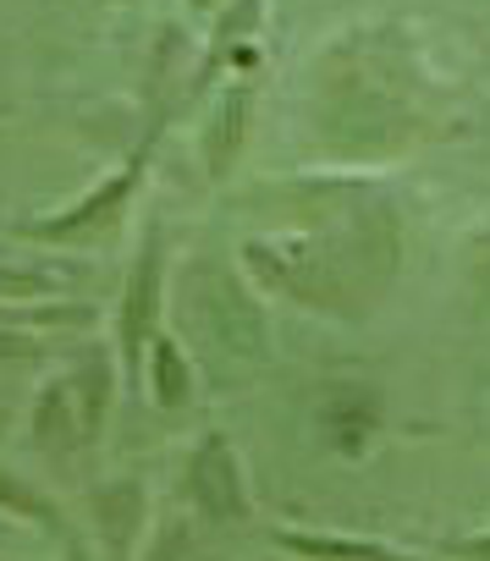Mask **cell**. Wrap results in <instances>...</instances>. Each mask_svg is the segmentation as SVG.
I'll list each match as a JSON object with an SVG mask.
<instances>
[{
    "mask_svg": "<svg viewBox=\"0 0 490 561\" xmlns=\"http://www.w3.org/2000/svg\"><path fill=\"white\" fill-rule=\"evenodd\" d=\"M254 23H260V0H242V7H231V12L220 18V28H215V56H209V61H220L237 39H249Z\"/></svg>",
    "mask_w": 490,
    "mask_h": 561,
    "instance_id": "cell-11",
    "label": "cell"
},
{
    "mask_svg": "<svg viewBox=\"0 0 490 561\" xmlns=\"http://www.w3.org/2000/svg\"><path fill=\"white\" fill-rule=\"evenodd\" d=\"M0 506H7V512H23V517H34V523H45V528H61L56 512H50V501H45L39 490H29L18 473H7V468H0Z\"/></svg>",
    "mask_w": 490,
    "mask_h": 561,
    "instance_id": "cell-9",
    "label": "cell"
},
{
    "mask_svg": "<svg viewBox=\"0 0 490 561\" xmlns=\"http://www.w3.org/2000/svg\"><path fill=\"white\" fill-rule=\"evenodd\" d=\"M457 550H463V556H474V561H490V534H479V539H463Z\"/></svg>",
    "mask_w": 490,
    "mask_h": 561,
    "instance_id": "cell-12",
    "label": "cell"
},
{
    "mask_svg": "<svg viewBox=\"0 0 490 561\" xmlns=\"http://www.w3.org/2000/svg\"><path fill=\"white\" fill-rule=\"evenodd\" d=\"M198 304H204V320L215 331L220 347H242V353H260V309L242 298V287L231 280V270H204L198 275Z\"/></svg>",
    "mask_w": 490,
    "mask_h": 561,
    "instance_id": "cell-3",
    "label": "cell"
},
{
    "mask_svg": "<svg viewBox=\"0 0 490 561\" xmlns=\"http://www.w3.org/2000/svg\"><path fill=\"white\" fill-rule=\"evenodd\" d=\"M193 7H198V12H204V7H209V0H193Z\"/></svg>",
    "mask_w": 490,
    "mask_h": 561,
    "instance_id": "cell-13",
    "label": "cell"
},
{
    "mask_svg": "<svg viewBox=\"0 0 490 561\" xmlns=\"http://www.w3.org/2000/svg\"><path fill=\"white\" fill-rule=\"evenodd\" d=\"M149 397L160 408H182L193 397V369L171 336H155V347H149Z\"/></svg>",
    "mask_w": 490,
    "mask_h": 561,
    "instance_id": "cell-7",
    "label": "cell"
},
{
    "mask_svg": "<svg viewBox=\"0 0 490 561\" xmlns=\"http://www.w3.org/2000/svg\"><path fill=\"white\" fill-rule=\"evenodd\" d=\"M0 430H7V413H0Z\"/></svg>",
    "mask_w": 490,
    "mask_h": 561,
    "instance_id": "cell-15",
    "label": "cell"
},
{
    "mask_svg": "<svg viewBox=\"0 0 490 561\" xmlns=\"http://www.w3.org/2000/svg\"><path fill=\"white\" fill-rule=\"evenodd\" d=\"M187 490H193L198 512L215 517V523L249 517V490H242L237 451H231L220 435H204V446L193 451V462H187Z\"/></svg>",
    "mask_w": 490,
    "mask_h": 561,
    "instance_id": "cell-2",
    "label": "cell"
},
{
    "mask_svg": "<svg viewBox=\"0 0 490 561\" xmlns=\"http://www.w3.org/2000/svg\"><path fill=\"white\" fill-rule=\"evenodd\" d=\"M155 320H160V237L144 242L133 275H127V298H122V358L127 380H144V353L155 347Z\"/></svg>",
    "mask_w": 490,
    "mask_h": 561,
    "instance_id": "cell-1",
    "label": "cell"
},
{
    "mask_svg": "<svg viewBox=\"0 0 490 561\" xmlns=\"http://www.w3.org/2000/svg\"><path fill=\"white\" fill-rule=\"evenodd\" d=\"M242 122H249V89H231V94L220 100L209 133H204V160H209L215 176L231 171V160H237V149H242Z\"/></svg>",
    "mask_w": 490,
    "mask_h": 561,
    "instance_id": "cell-6",
    "label": "cell"
},
{
    "mask_svg": "<svg viewBox=\"0 0 490 561\" xmlns=\"http://www.w3.org/2000/svg\"><path fill=\"white\" fill-rule=\"evenodd\" d=\"M282 550L304 556V561H408L386 545H369V539H342V534H276Z\"/></svg>",
    "mask_w": 490,
    "mask_h": 561,
    "instance_id": "cell-5",
    "label": "cell"
},
{
    "mask_svg": "<svg viewBox=\"0 0 490 561\" xmlns=\"http://www.w3.org/2000/svg\"><path fill=\"white\" fill-rule=\"evenodd\" d=\"M133 187H138V160L133 165H122L111 182H100L89 198H78L72 209H61V215H50V220H39L34 226V237H89V231H100V226H111L116 215H122V204L133 198Z\"/></svg>",
    "mask_w": 490,
    "mask_h": 561,
    "instance_id": "cell-4",
    "label": "cell"
},
{
    "mask_svg": "<svg viewBox=\"0 0 490 561\" xmlns=\"http://www.w3.org/2000/svg\"><path fill=\"white\" fill-rule=\"evenodd\" d=\"M0 320H12V309H0Z\"/></svg>",
    "mask_w": 490,
    "mask_h": 561,
    "instance_id": "cell-14",
    "label": "cell"
},
{
    "mask_svg": "<svg viewBox=\"0 0 490 561\" xmlns=\"http://www.w3.org/2000/svg\"><path fill=\"white\" fill-rule=\"evenodd\" d=\"M56 270H12V264H0V298H45L56 287Z\"/></svg>",
    "mask_w": 490,
    "mask_h": 561,
    "instance_id": "cell-10",
    "label": "cell"
},
{
    "mask_svg": "<svg viewBox=\"0 0 490 561\" xmlns=\"http://www.w3.org/2000/svg\"><path fill=\"white\" fill-rule=\"evenodd\" d=\"M72 430H78V419H72V386H45L39 391V408H34V440L39 446H72Z\"/></svg>",
    "mask_w": 490,
    "mask_h": 561,
    "instance_id": "cell-8",
    "label": "cell"
}]
</instances>
